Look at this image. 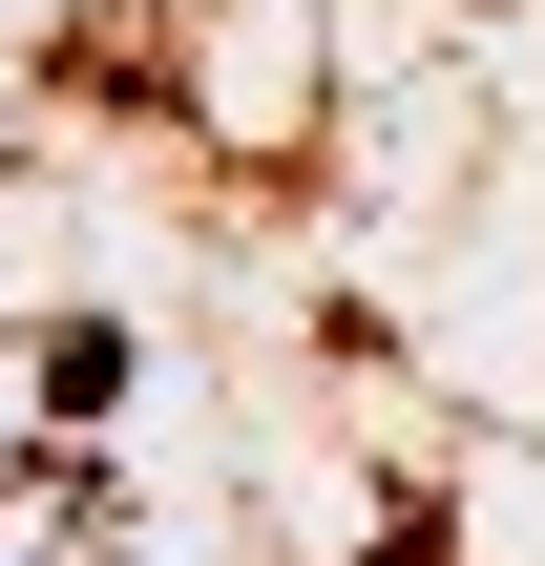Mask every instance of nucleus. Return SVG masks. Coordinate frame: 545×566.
<instances>
[{
	"instance_id": "obj_1",
	"label": "nucleus",
	"mask_w": 545,
	"mask_h": 566,
	"mask_svg": "<svg viewBox=\"0 0 545 566\" xmlns=\"http://www.w3.org/2000/svg\"><path fill=\"white\" fill-rule=\"evenodd\" d=\"M0 566H126L105 462H0Z\"/></svg>"
}]
</instances>
